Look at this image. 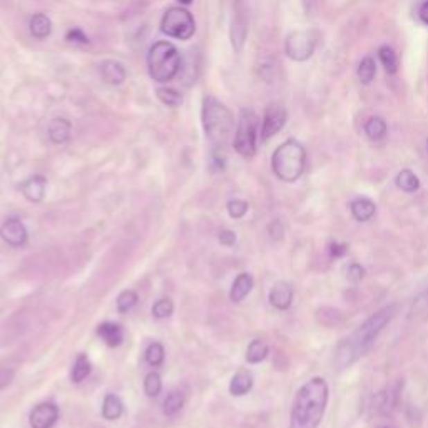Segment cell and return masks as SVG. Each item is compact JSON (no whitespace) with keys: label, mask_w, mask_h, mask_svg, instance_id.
<instances>
[{"label":"cell","mask_w":428,"mask_h":428,"mask_svg":"<svg viewBox=\"0 0 428 428\" xmlns=\"http://www.w3.org/2000/svg\"><path fill=\"white\" fill-rule=\"evenodd\" d=\"M395 312H397V305L385 306L380 312L371 314L368 320L358 326L350 337L341 340L340 345L337 346V351H335V366H337V370H345L346 366L360 360L363 355L368 353L371 346L377 341L378 335L395 316Z\"/></svg>","instance_id":"cell-1"},{"label":"cell","mask_w":428,"mask_h":428,"mask_svg":"<svg viewBox=\"0 0 428 428\" xmlns=\"http://www.w3.org/2000/svg\"><path fill=\"white\" fill-rule=\"evenodd\" d=\"M328 405V385L323 378H313L294 397L289 428H318Z\"/></svg>","instance_id":"cell-2"},{"label":"cell","mask_w":428,"mask_h":428,"mask_svg":"<svg viewBox=\"0 0 428 428\" xmlns=\"http://www.w3.org/2000/svg\"><path fill=\"white\" fill-rule=\"evenodd\" d=\"M306 151L298 141L288 139L276 148L271 157V168L278 179L294 183L305 172Z\"/></svg>","instance_id":"cell-3"},{"label":"cell","mask_w":428,"mask_h":428,"mask_svg":"<svg viewBox=\"0 0 428 428\" xmlns=\"http://www.w3.org/2000/svg\"><path fill=\"white\" fill-rule=\"evenodd\" d=\"M233 114L223 102L217 99L209 98L204 99L203 102V127L206 137L213 143L214 148L224 146V141L233 131Z\"/></svg>","instance_id":"cell-4"},{"label":"cell","mask_w":428,"mask_h":428,"mask_svg":"<svg viewBox=\"0 0 428 428\" xmlns=\"http://www.w3.org/2000/svg\"><path fill=\"white\" fill-rule=\"evenodd\" d=\"M149 75L156 82H169L177 75L181 69V55L171 42H156L149 49L148 55Z\"/></svg>","instance_id":"cell-5"},{"label":"cell","mask_w":428,"mask_h":428,"mask_svg":"<svg viewBox=\"0 0 428 428\" xmlns=\"http://www.w3.org/2000/svg\"><path fill=\"white\" fill-rule=\"evenodd\" d=\"M256 139H258V116L251 109H243L240 112L238 121L236 136H234V149L240 156L253 157L256 154Z\"/></svg>","instance_id":"cell-6"},{"label":"cell","mask_w":428,"mask_h":428,"mask_svg":"<svg viewBox=\"0 0 428 428\" xmlns=\"http://www.w3.org/2000/svg\"><path fill=\"white\" fill-rule=\"evenodd\" d=\"M161 30L168 37L188 40L195 35L196 24L191 12L183 9V7H171L169 10H166L163 22H161Z\"/></svg>","instance_id":"cell-7"},{"label":"cell","mask_w":428,"mask_h":428,"mask_svg":"<svg viewBox=\"0 0 428 428\" xmlns=\"http://www.w3.org/2000/svg\"><path fill=\"white\" fill-rule=\"evenodd\" d=\"M318 40H320V34L316 30H294L285 40L286 55L294 62H305L314 54Z\"/></svg>","instance_id":"cell-8"},{"label":"cell","mask_w":428,"mask_h":428,"mask_svg":"<svg viewBox=\"0 0 428 428\" xmlns=\"http://www.w3.org/2000/svg\"><path fill=\"white\" fill-rule=\"evenodd\" d=\"M286 121H288V112L281 102L268 104L263 117V126H261V139L268 141L276 136L285 127Z\"/></svg>","instance_id":"cell-9"},{"label":"cell","mask_w":428,"mask_h":428,"mask_svg":"<svg viewBox=\"0 0 428 428\" xmlns=\"http://www.w3.org/2000/svg\"><path fill=\"white\" fill-rule=\"evenodd\" d=\"M59 407L55 403L44 402L35 405L29 415L32 428H52L59 420Z\"/></svg>","instance_id":"cell-10"},{"label":"cell","mask_w":428,"mask_h":428,"mask_svg":"<svg viewBox=\"0 0 428 428\" xmlns=\"http://www.w3.org/2000/svg\"><path fill=\"white\" fill-rule=\"evenodd\" d=\"M0 238L12 248H22V246L27 244L29 233H27V228L22 221L17 220V217H10L0 226Z\"/></svg>","instance_id":"cell-11"},{"label":"cell","mask_w":428,"mask_h":428,"mask_svg":"<svg viewBox=\"0 0 428 428\" xmlns=\"http://www.w3.org/2000/svg\"><path fill=\"white\" fill-rule=\"evenodd\" d=\"M248 26H249V19L248 14H246L244 9H240L234 14L233 22H231V44L233 49L236 52H241L244 47L246 37H248Z\"/></svg>","instance_id":"cell-12"},{"label":"cell","mask_w":428,"mask_h":428,"mask_svg":"<svg viewBox=\"0 0 428 428\" xmlns=\"http://www.w3.org/2000/svg\"><path fill=\"white\" fill-rule=\"evenodd\" d=\"M293 288L289 283L280 281L273 286L271 292H269V303L274 306L276 310H288L293 303Z\"/></svg>","instance_id":"cell-13"},{"label":"cell","mask_w":428,"mask_h":428,"mask_svg":"<svg viewBox=\"0 0 428 428\" xmlns=\"http://www.w3.org/2000/svg\"><path fill=\"white\" fill-rule=\"evenodd\" d=\"M47 179L44 176H32L22 184V195L30 203H40L46 197Z\"/></svg>","instance_id":"cell-14"},{"label":"cell","mask_w":428,"mask_h":428,"mask_svg":"<svg viewBox=\"0 0 428 428\" xmlns=\"http://www.w3.org/2000/svg\"><path fill=\"white\" fill-rule=\"evenodd\" d=\"M98 335L100 340L106 343L107 346H111V348H117L124 341V330L117 323H100L98 326Z\"/></svg>","instance_id":"cell-15"},{"label":"cell","mask_w":428,"mask_h":428,"mask_svg":"<svg viewBox=\"0 0 428 428\" xmlns=\"http://www.w3.org/2000/svg\"><path fill=\"white\" fill-rule=\"evenodd\" d=\"M100 74L111 86H119V84L126 80V69L117 60H104L100 64Z\"/></svg>","instance_id":"cell-16"},{"label":"cell","mask_w":428,"mask_h":428,"mask_svg":"<svg viewBox=\"0 0 428 428\" xmlns=\"http://www.w3.org/2000/svg\"><path fill=\"white\" fill-rule=\"evenodd\" d=\"M254 285L253 276L249 273H241L238 274L236 280L233 281L231 292H229V300L233 303L243 301L249 293H251Z\"/></svg>","instance_id":"cell-17"},{"label":"cell","mask_w":428,"mask_h":428,"mask_svg":"<svg viewBox=\"0 0 428 428\" xmlns=\"http://www.w3.org/2000/svg\"><path fill=\"white\" fill-rule=\"evenodd\" d=\"M253 389V375L249 373L248 370L241 368L234 373V377L231 378V383H229V393L233 397H243V395L249 393Z\"/></svg>","instance_id":"cell-18"},{"label":"cell","mask_w":428,"mask_h":428,"mask_svg":"<svg viewBox=\"0 0 428 428\" xmlns=\"http://www.w3.org/2000/svg\"><path fill=\"white\" fill-rule=\"evenodd\" d=\"M350 209L355 220L362 221V223L370 221L371 217L375 216V213H377V206H375L373 201L366 199V197H358V199H355L353 203L350 204Z\"/></svg>","instance_id":"cell-19"},{"label":"cell","mask_w":428,"mask_h":428,"mask_svg":"<svg viewBox=\"0 0 428 428\" xmlns=\"http://www.w3.org/2000/svg\"><path fill=\"white\" fill-rule=\"evenodd\" d=\"M123 413H124L123 400L114 393H107L102 402V417L109 420V422H114V420H119L123 417Z\"/></svg>","instance_id":"cell-20"},{"label":"cell","mask_w":428,"mask_h":428,"mask_svg":"<svg viewBox=\"0 0 428 428\" xmlns=\"http://www.w3.org/2000/svg\"><path fill=\"white\" fill-rule=\"evenodd\" d=\"M49 137L54 144L67 143L71 137V123L64 117H55L49 126Z\"/></svg>","instance_id":"cell-21"},{"label":"cell","mask_w":428,"mask_h":428,"mask_svg":"<svg viewBox=\"0 0 428 428\" xmlns=\"http://www.w3.org/2000/svg\"><path fill=\"white\" fill-rule=\"evenodd\" d=\"M52 22L46 14H35L30 19V34L35 39H46L51 35Z\"/></svg>","instance_id":"cell-22"},{"label":"cell","mask_w":428,"mask_h":428,"mask_svg":"<svg viewBox=\"0 0 428 428\" xmlns=\"http://www.w3.org/2000/svg\"><path fill=\"white\" fill-rule=\"evenodd\" d=\"M184 407V395L181 390H172L169 391L168 397L163 402V411L168 417H175L176 413H179L181 409Z\"/></svg>","instance_id":"cell-23"},{"label":"cell","mask_w":428,"mask_h":428,"mask_svg":"<svg viewBox=\"0 0 428 428\" xmlns=\"http://www.w3.org/2000/svg\"><path fill=\"white\" fill-rule=\"evenodd\" d=\"M89 375H91V362H89L87 355L80 353L75 358L74 365H72L71 370V380L74 383H82Z\"/></svg>","instance_id":"cell-24"},{"label":"cell","mask_w":428,"mask_h":428,"mask_svg":"<svg viewBox=\"0 0 428 428\" xmlns=\"http://www.w3.org/2000/svg\"><path fill=\"white\" fill-rule=\"evenodd\" d=\"M269 348L268 345L263 340H253L249 343L248 350H246V362L251 363V365H256V363H261L268 357Z\"/></svg>","instance_id":"cell-25"},{"label":"cell","mask_w":428,"mask_h":428,"mask_svg":"<svg viewBox=\"0 0 428 428\" xmlns=\"http://www.w3.org/2000/svg\"><path fill=\"white\" fill-rule=\"evenodd\" d=\"M386 123L383 117L373 116L366 121L365 124V134L370 137L371 141H380L386 136Z\"/></svg>","instance_id":"cell-26"},{"label":"cell","mask_w":428,"mask_h":428,"mask_svg":"<svg viewBox=\"0 0 428 428\" xmlns=\"http://www.w3.org/2000/svg\"><path fill=\"white\" fill-rule=\"evenodd\" d=\"M378 59L385 67L386 74L393 75L398 72V57L390 46H382L378 49Z\"/></svg>","instance_id":"cell-27"},{"label":"cell","mask_w":428,"mask_h":428,"mask_svg":"<svg viewBox=\"0 0 428 428\" xmlns=\"http://www.w3.org/2000/svg\"><path fill=\"white\" fill-rule=\"evenodd\" d=\"M397 186L405 193H415L420 189V179L410 169H403L397 176Z\"/></svg>","instance_id":"cell-28"},{"label":"cell","mask_w":428,"mask_h":428,"mask_svg":"<svg viewBox=\"0 0 428 428\" xmlns=\"http://www.w3.org/2000/svg\"><path fill=\"white\" fill-rule=\"evenodd\" d=\"M156 96L168 107H179L183 104V94L172 87H157Z\"/></svg>","instance_id":"cell-29"},{"label":"cell","mask_w":428,"mask_h":428,"mask_svg":"<svg viewBox=\"0 0 428 428\" xmlns=\"http://www.w3.org/2000/svg\"><path fill=\"white\" fill-rule=\"evenodd\" d=\"M137 301H139V296H137V293L134 292V289H124V292L117 296V301H116L117 312H119L121 314L129 313L132 308H136Z\"/></svg>","instance_id":"cell-30"},{"label":"cell","mask_w":428,"mask_h":428,"mask_svg":"<svg viewBox=\"0 0 428 428\" xmlns=\"http://www.w3.org/2000/svg\"><path fill=\"white\" fill-rule=\"evenodd\" d=\"M357 74H358V79H360V82L365 84V86H368V84L373 82L375 75H377V64H375V60L371 57L362 59Z\"/></svg>","instance_id":"cell-31"},{"label":"cell","mask_w":428,"mask_h":428,"mask_svg":"<svg viewBox=\"0 0 428 428\" xmlns=\"http://www.w3.org/2000/svg\"><path fill=\"white\" fill-rule=\"evenodd\" d=\"M144 358H146L148 365H151L152 368H157V366H161L164 363L166 358L164 346L157 341L151 343V345L146 348V351H144Z\"/></svg>","instance_id":"cell-32"},{"label":"cell","mask_w":428,"mask_h":428,"mask_svg":"<svg viewBox=\"0 0 428 428\" xmlns=\"http://www.w3.org/2000/svg\"><path fill=\"white\" fill-rule=\"evenodd\" d=\"M144 391L149 398L159 397V393L163 391V380L157 371H149L144 378Z\"/></svg>","instance_id":"cell-33"},{"label":"cell","mask_w":428,"mask_h":428,"mask_svg":"<svg viewBox=\"0 0 428 428\" xmlns=\"http://www.w3.org/2000/svg\"><path fill=\"white\" fill-rule=\"evenodd\" d=\"M175 312V305L169 298H163V300L156 301L154 306H152V314L157 320H164V318H169Z\"/></svg>","instance_id":"cell-34"},{"label":"cell","mask_w":428,"mask_h":428,"mask_svg":"<svg viewBox=\"0 0 428 428\" xmlns=\"http://www.w3.org/2000/svg\"><path fill=\"white\" fill-rule=\"evenodd\" d=\"M249 204L243 199H231L228 203V213L233 220H241L248 213Z\"/></svg>","instance_id":"cell-35"},{"label":"cell","mask_w":428,"mask_h":428,"mask_svg":"<svg viewBox=\"0 0 428 428\" xmlns=\"http://www.w3.org/2000/svg\"><path fill=\"white\" fill-rule=\"evenodd\" d=\"M66 39L69 40V42H75V44H89V39L87 35L84 34L82 30L79 29V27H74V29H71L67 32Z\"/></svg>","instance_id":"cell-36"},{"label":"cell","mask_w":428,"mask_h":428,"mask_svg":"<svg viewBox=\"0 0 428 428\" xmlns=\"http://www.w3.org/2000/svg\"><path fill=\"white\" fill-rule=\"evenodd\" d=\"M217 240H220V243L226 246V248H231V246L236 243V233L231 231V229H221Z\"/></svg>","instance_id":"cell-37"},{"label":"cell","mask_w":428,"mask_h":428,"mask_svg":"<svg viewBox=\"0 0 428 428\" xmlns=\"http://www.w3.org/2000/svg\"><path fill=\"white\" fill-rule=\"evenodd\" d=\"M363 276H365V269L362 268V265L358 263H351L348 268V280L353 283H358L363 280Z\"/></svg>","instance_id":"cell-38"},{"label":"cell","mask_w":428,"mask_h":428,"mask_svg":"<svg viewBox=\"0 0 428 428\" xmlns=\"http://www.w3.org/2000/svg\"><path fill=\"white\" fill-rule=\"evenodd\" d=\"M14 377H15L14 370L0 368V391H2L3 389H7V386L10 385L12 380H14Z\"/></svg>","instance_id":"cell-39"},{"label":"cell","mask_w":428,"mask_h":428,"mask_svg":"<svg viewBox=\"0 0 428 428\" xmlns=\"http://www.w3.org/2000/svg\"><path fill=\"white\" fill-rule=\"evenodd\" d=\"M348 251V246L340 244V243H331L330 244V253L333 258H343Z\"/></svg>","instance_id":"cell-40"},{"label":"cell","mask_w":428,"mask_h":428,"mask_svg":"<svg viewBox=\"0 0 428 428\" xmlns=\"http://www.w3.org/2000/svg\"><path fill=\"white\" fill-rule=\"evenodd\" d=\"M269 234H271V238L273 240H281L283 238V226H281V223L280 221H273L271 224H269Z\"/></svg>","instance_id":"cell-41"},{"label":"cell","mask_w":428,"mask_h":428,"mask_svg":"<svg viewBox=\"0 0 428 428\" xmlns=\"http://www.w3.org/2000/svg\"><path fill=\"white\" fill-rule=\"evenodd\" d=\"M418 15H420V19H422V22L428 26V2H425L422 7H420Z\"/></svg>","instance_id":"cell-42"},{"label":"cell","mask_w":428,"mask_h":428,"mask_svg":"<svg viewBox=\"0 0 428 428\" xmlns=\"http://www.w3.org/2000/svg\"><path fill=\"white\" fill-rule=\"evenodd\" d=\"M181 3H183V6H189V3H193V0H179Z\"/></svg>","instance_id":"cell-43"},{"label":"cell","mask_w":428,"mask_h":428,"mask_svg":"<svg viewBox=\"0 0 428 428\" xmlns=\"http://www.w3.org/2000/svg\"><path fill=\"white\" fill-rule=\"evenodd\" d=\"M427 149H428V141H427Z\"/></svg>","instance_id":"cell-44"},{"label":"cell","mask_w":428,"mask_h":428,"mask_svg":"<svg viewBox=\"0 0 428 428\" xmlns=\"http://www.w3.org/2000/svg\"><path fill=\"white\" fill-rule=\"evenodd\" d=\"M383 428H389V427H383Z\"/></svg>","instance_id":"cell-45"},{"label":"cell","mask_w":428,"mask_h":428,"mask_svg":"<svg viewBox=\"0 0 428 428\" xmlns=\"http://www.w3.org/2000/svg\"><path fill=\"white\" fill-rule=\"evenodd\" d=\"M238 2H240V0H238Z\"/></svg>","instance_id":"cell-46"}]
</instances>
